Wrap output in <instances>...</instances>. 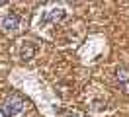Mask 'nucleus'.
Instances as JSON below:
<instances>
[{
    "label": "nucleus",
    "mask_w": 129,
    "mask_h": 117,
    "mask_svg": "<svg viewBox=\"0 0 129 117\" xmlns=\"http://www.w3.org/2000/svg\"><path fill=\"white\" fill-rule=\"evenodd\" d=\"M64 18V10L63 8H59V10H51L47 14L41 18V23H47V22H59V20H63Z\"/></svg>",
    "instance_id": "7ed1b4c3"
},
{
    "label": "nucleus",
    "mask_w": 129,
    "mask_h": 117,
    "mask_svg": "<svg viewBox=\"0 0 129 117\" xmlns=\"http://www.w3.org/2000/svg\"><path fill=\"white\" fill-rule=\"evenodd\" d=\"M115 78H117V82H121V84L129 82V68H125V66H119V68H117V74H115Z\"/></svg>",
    "instance_id": "39448f33"
},
{
    "label": "nucleus",
    "mask_w": 129,
    "mask_h": 117,
    "mask_svg": "<svg viewBox=\"0 0 129 117\" xmlns=\"http://www.w3.org/2000/svg\"><path fill=\"white\" fill-rule=\"evenodd\" d=\"M33 55H35V47H33V43L24 41V45L20 47V57H22L24 61H29V59H33Z\"/></svg>",
    "instance_id": "20e7f679"
},
{
    "label": "nucleus",
    "mask_w": 129,
    "mask_h": 117,
    "mask_svg": "<svg viewBox=\"0 0 129 117\" xmlns=\"http://www.w3.org/2000/svg\"><path fill=\"white\" fill-rule=\"evenodd\" d=\"M24 107H25V101H24V98L18 96V94L8 96L6 101H4V113H6L8 117H14L16 113H20Z\"/></svg>",
    "instance_id": "f257e3e1"
},
{
    "label": "nucleus",
    "mask_w": 129,
    "mask_h": 117,
    "mask_svg": "<svg viewBox=\"0 0 129 117\" xmlns=\"http://www.w3.org/2000/svg\"><path fill=\"white\" fill-rule=\"evenodd\" d=\"M121 92L125 94V96H129V82H125V84H121Z\"/></svg>",
    "instance_id": "423d86ee"
},
{
    "label": "nucleus",
    "mask_w": 129,
    "mask_h": 117,
    "mask_svg": "<svg viewBox=\"0 0 129 117\" xmlns=\"http://www.w3.org/2000/svg\"><path fill=\"white\" fill-rule=\"evenodd\" d=\"M0 117H8L6 113H4V109H0Z\"/></svg>",
    "instance_id": "0eeeda50"
},
{
    "label": "nucleus",
    "mask_w": 129,
    "mask_h": 117,
    "mask_svg": "<svg viewBox=\"0 0 129 117\" xmlns=\"http://www.w3.org/2000/svg\"><path fill=\"white\" fill-rule=\"evenodd\" d=\"M2 27L6 31H18V27H20V18H18V14H14V12L6 14L2 18Z\"/></svg>",
    "instance_id": "f03ea898"
}]
</instances>
